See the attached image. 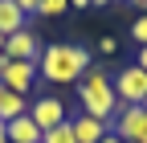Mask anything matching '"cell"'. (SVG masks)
Here are the masks:
<instances>
[{
  "instance_id": "cell-1",
  "label": "cell",
  "mask_w": 147,
  "mask_h": 143,
  "mask_svg": "<svg viewBox=\"0 0 147 143\" xmlns=\"http://www.w3.org/2000/svg\"><path fill=\"white\" fill-rule=\"evenodd\" d=\"M90 65H94L90 49H82V45H45L37 57V78H45L53 86H78Z\"/></svg>"
},
{
  "instance_id": "cell-2",
  "label": "cell",
  "mask_w": 147,
  "mask_h": 143,
  "mask_svg": "<svg viewBox=\"0 0 147 143\" xmlns=\"http://www.w3.org/2000/svg\"><path fill=\"white\" fill-rule=\"evenodd\" d=\"M78 102H82V115L102 119V123H115V115H119V94H115L110 74H106L98 61L82 74V82H78Z\"/></svg>"
},
{
  "instance_id": "cell-3",
  "label": "cell",
  "mask_w": 147,
  "mask_h": 143,
  "mask_svg": "<svg viewBox=\"0 0 147 143\" xmlns=\"http://www.w3.org/2000/svg\"><path fill=\"white\" fill-rule=\"evenodd\" d=\"M110 82H115L119 106H143L147 102V74H143L139 65H123Z\"/></svg>"
},
{
  "instance_id": "cell-4",
  "label": "cell",
  "mask_w": 147,
  "mask_h": 143,
  "mask_svg": "<svg viewBox=\"0 0 147 143\" xmlns=\"http://www.w3.org/2000/svg\"><path fill=\"white\" fill-rule=\"evenodd\" d=\"M110 131L123 143H147V106H119Z\"/></svg>"
},
{
  "instance_id": "cell-5",
  "label": "cell",
  "mask_w": 147,
  "mask_h": 143,
  "mask_svg": "<svg viewBox=\"0 0 147 143\" xmlns=\"http://www.w3.org/2000/svg\"><path fill=\"white\" fill-rule=\"evenodd\" d=\"M0 86H8L12 94H29L33 86H37V61H8V57H4Z\"/></svg>"
},
{
  "instance_id": "cell-6",
  "label": "cell",
  "mask_w": 147,
  "mask_h": 143,
  "mask_svg": "<svg viewBox=\"0 0 147 143\" xmlns=\"http://www.w3.org/2000/svg\"><path fill=\"white\" fill-rule=\"evenodd\" d=\"M29 119H33L41 131H49V127H57V123H65V102H61L57 94H41V98L29 102Z\"/></svg>"
},
{
  "instance_id": "cell-7",
  "label": "cell",
  "mask_w": 147,
  "mask_h": 143,
  "mask_svg": "<svg viewBox=\"0 0 147 143\" xmlns=\"http://www.w3.org/2000/svg\"><path fill=\"white\" fill-rule=\"evenodd\" d=\"M4 57L8 61H37V57H41L37 33L33 29H21V33H12V37H4Z\"/></svg>"
},
{
  "instance_id": "cell-8",
  "label": "cell",
  "mask_w": 147,
  "mask_h": 143,
  "mask_svg": "<svg viewBox=\"0 0 147 143\" xmlns=\"http://www.w3.org/2000/svg\"><path fill=\"white\" fill-rule=\"evenodd\" d=\"M69 127H74V139H78V143H102V135L110 131V123L90 119V115H78V119H69Z\"/></svg>"
},
{
  "instance_id": "cell-9",
  "label": "cell",
  "mask_w": 147,
  "mask_h": 143,
  "mask_svg": "<svg viewBox=\"0 0 147 143\" xmlns=\"http://www.w3.org/2000/svg\"><path fill=\"white\" fill-rule=\"evenodd\" d=\"M4 127H8V143H41V127H37L29 115H16Z\"/></svg>"
},
{
  "instance_id": "cell-10",
  "label": "cell",
  "mask_w": 147,
  "mask_h": 143,
  "mask_svg": "<svg viewBox=\"0 0 147 143\" xmlns=\"http://www.w3.org/2000/svg\"><path fill=\"white\" fill-rule=\"evenodd\" d=\"M21 29H29V16L16 8L12 0H0V33L12 37V33H21Z\"/></svg>"
},
{
  "instance_id": "cell-11",
  "label": "cell",
  "mask_w": 147,
  "mask_h": 143,
  "mask_svg": "<svg viewBox=\"0 0 147 143\" xmlns=\"http://www.w3.org/2000/svg\"><path fill=\"white\" fill-rule=\"evenodd\" d=\"M16 115H29V98L12 94L8 86H0V123H12Z\"/></svg>"
},
{
  "instance_id": "cell-12",
  "label": "cell",
  "mask_w": 147,
  "mask_h": 143,
  "mask_svg": "<svg viewBox=\"0 0 147 143\" xmlns=\"http://www.w3.org/2000/svg\"><path fill=\"white\" fill-rule=\"evenodd\" d=\"M41 143H78V139H74L69 119H65V123H57V127H49V131H41Z\"/></svg>"
},
{
  "instance_id": "cell-13",
  "label": "cell",
  "mask_w": 147,
  "mask_h": 143,
  "mask_svg": "<svg viewBox=\"0 0 147 143\" xmlns=\"http://www.w3.org/2000/svg\"><path fill=\"white\" fill-rule=\"evenodd\" d=\"M69 8V0H41V4H37V16H61Z\"/></svg>"
},
{
  "instance_id": "cell-14",
  "label": "cell",
  "mask_w": 147,
  "mask_h": 143,
  "mask_svg": "<svg viewBox=\"0 0 147 143\" xmlns=\"http://www.w3.org/2000/svg\"><path fill=\"white\" fill-rule=\"evenodd\" d=\"M131 37H135V45H139V49L147 45V12H139V16H135V25H131Z\"/></svg>"
},
{
  "instance_id": "cell-15",
  "label": "cell",
  "mask_w": 147,
  "mask_h": 143,
  "mask_svg": "<svg viewBox=\"0 0 147 143\" xmlns=\"http://www.w3.org/2000/svg\"><path fill=\"white\" fill-rule=\"evenodd\" d=\"M12 4H16V8H21L25 16H37V4H41V0H12Z\"/></svg>"
},
{
  "instance_id": "cell-16",
  "label": "cell",
  "mask_w": 147,
  "mask_h": 143,
  "mask_svg": "<svg viewBox=\"0 0 147 143\" xmlns=\"http://www.w3.org/2000/svg\"><path fill=\"white\" fill-rule=\"evenodd\" d=\"M98 49L106 53V57H110V53H115V49H119V41H115V37H102V41H98Z\"/></svg>"
},
{
  "instance_id": "cell-17",
  "label": "cell",
  "mask_w": 147,
  "mask_h": 143,
  "mask_svg": "<svg viewBox=\"0 0 147 143\" xmlns=\"http://www.w3.org/2000/svg\"><path fill=\"white\" fill-rule=\"evenodd\" d=\"M135 65H139V69H143V74H147V45H143V49H139V57H135Z\"/></svg>"
},
{
  "instance_id": "cell-18",
  "label": "cell",
  "mask_w": 147,
  "mask_h": 143,
  "mask_svg": "<svg viewBox=\"0 0 147 143\" xmlns=\"http://www.w3.org/2000/svg\"><path fill=\"white\" fill-rule=\"evenodd\" d=\"M69 8H78V12H82V8H90V0H69Z\"/></svg>"
},
{
  "instance_id": "cell-19",
  "label": "cell",
  "mask_w": 147,
  "mask_h": 143,
  "mask_svg": "<svg viewBox=\"0 0 147 143\" xmlns=\"http://www.w3.org/2000/svg\"><path fill=\"white\" fill-rule=\"evenodd\" d=\"M102 143H123V139H119L115 131H106V135H102Z\"/></svg>"
},
{
  "instance_id": "cell-20",
  "label": "cell",
  "mask_w": 147,
  "mask_h": 143,
  "mask_svg": "<svg viewBox=\"0 0 147 143\" xmlns=\"http://www.w3.org/2000/svg\"><path fill=\"white\" fill-rule=\"evenodd\" d=\"M0 143H8V127H4V123H0Z\"/></svg>"
},
{
  "instance_id": "cell-21",
  "label": "cell",
  "mask_w": 147,
  "mask_h": 143,
  "mask_svg": "<svg viewBox=\"0 0 147 143\" xmlns=\"http://www.w3.org/2000/svg\"><path fill=\"white\" fill-rule=\"evenodd\" d=\"M131 4H135V8H139V12H147V0H131Z\"/></svg>"
},
{
  "instance_id": "cell-22",
  "label": "cell",
  "mask_w": 147,
  "mask_h": 143,
  "mask_svg": "<svg viewBox=\"0 0 147 143\" xmlns=\"http://www.w3.org/2000/svg\"><path fill=\"white\" fill-rule=\"evenodd\" d=\"M90 4H123V0H90Z\"/></svg>"
},
{
  "instance_id": "cell-23",
  "label": "cell",
  "mask_w": 147,
  "mask_h": 143,
  "mask_svg": "<svg viewBox=\"0 0 147 143\" xmlns=\"http://www.w3.org/2000/svg\"><path fill=\"white\" fill-rule=\"evenodd\" d=\"M0 53H4V33H0Z\"/></svg>"
},
{
  "instance_id": "cell-24",
  "label": "cell",
  "mask_w": 147,
  "mask_h": 143,
  "mask_svg": "<svg viewBox=\"0 0 147 143\" xmlns=\"http://www.w3.org/2000/svg\"><path fill=\"white\" fill-rule=\"evenodd\" d=\"M0 69H4V53H0Z\"/></svg>"
}]
</instances>
